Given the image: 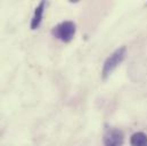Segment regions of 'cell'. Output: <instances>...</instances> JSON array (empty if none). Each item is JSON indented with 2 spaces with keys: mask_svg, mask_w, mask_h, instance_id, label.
<instances>
[{
  "mask_svg": "<svg viewBox=\"0 0 147 146\" xmlns=\"http://www.w3.org/2000/svg\"><path fill=\"white\" fill-rule=\"evenodd\" d=\"M125 55H127V48L123 46V47H120L119 49H116L113 54H111L107 57V59L104 63L103 71H102V78L104 80L117 68V65L120 63H122V61L125 58Z\"/></svg>",
  "mask_w": 147,
  "mask_h": 146,
  "instance_id": "6da1fadb",
  "label": "cell"
},
{
  "mask_svg": "<svg viewBox=\"0 0 147 146\" xmlns=\"http://www.w3.org/2000/svg\"><path fill=\"white\" fill-rule=\"evenodd\" d=\"M131 146H147V135L144 132H136L131 136Z\"/></svg>",
  "mask_w": 147,
  "mask_h": 146,
  "instance_id": "5b68a950",
  "label": "cell"
},
{
  "mask_svg": "<svg viewBox=\"0 0 147 146\" xmlns=\"http://www.w3.org/2000/svg\"><path fill=\"white\" fill-rule=\"evenodd\" d=\"M45 5H46V2L41 1L34 10V15H33V18L31 22V29L32 30H36L40 26V23L42 21V14H43V9H45Z\"/></svg>",
  "mask_w": 147,
  "mask_h": 146,
  "instance_id": "277c9868",
  "label": "cell"
},
{
  "mask_svg": "<svg viewBox=\"0 0 147 146\" xmlns=\"http://www.w3.org/2000/svg\"><path fill=\"white\" fill-rule=\"evenodd\" d=\"M124 142L123 132L119 129H109L104 135L105 146H122Z\"/></svg>",
  "mask_w": 147,
  "mask_h": 146,
  "instance_id": "3957f363",
  "label": "cell"
},
{
  "mask_svg": "<svg viewBox=\"0 0 147 146\" xmlns=\"http://www.w3.org/2000/svg\"><path fill=\"white\" fill-rule=\"evenodd\" d=\"M75 31H76V26L73 22L65 21V22H62L58 25H56L53 29L51 33L55 38L62 40L63 42H70L74 38Z\"/></svg>",
  "mask_w": 147,
  "mask_h": 146,
  "instance_id": "7a4b0ae2",
  "label": "cell"
}]
</instances>
